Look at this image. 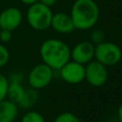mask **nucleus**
Listing matches in <instances>:
<instances>
[{"instance_id":"obj_1","label":"nucleus","mask_w":122,"mask_h":122,"mask_svg":"<svg viewBox=\"0 0 122 122\" xmlns=\"http://www.w3.org/2000/svg\"><path fill=\"white\" fill-rule=\"evenodd\" d=\"M40 56L43 63L52 70H59L71 60V48L60 39L50 38L42 43Z\"/></svg>"},{"instance_id":"obj_2","label":"nucleus","mask_w":122,"mask_h":122,"mask_svg":"<svg viewBox=\"0 0 122 122\" xmlns=\"http://www.w3.org/2000/svg\"><path fill=\"white\" fill-rule=\"evenodd\" d=\"M99 8L93 0H75L71 9L74 29L86 30L95 26L99 19Z\"/></svg>"},{"instance_id":"obj_3","label":"nucleus","mask_w":122,"mask_h":122,"mask_svg":"<svg viewBox=\"0 0 122 122\" xmlns=\"http://www.w3.org/2000/svg\"><path fill=\"white\" fill-rule=\"evenodd\" d=\"M52 15L51 9L38 1L29 6L27 10V21L33 30H45L51 27Z\"/></svg>"},{"instance_id":"obj_4","label":"nucleus","mask_w":122,"mask_h":122,"mask_svg":"<svg viewBox=\"0 0 122 122\" xmlns=\"http://www.w3.org/2000/svg\"><path fill=\"white\" fill-rule=\"evenodd\" d=\"M94 58L106 67L116 65L122 58V51L120 47L110 41H103L95 45Z\"/></svg>"},{"instance_id":"obj_5","label":"nucleus","mask_w":122,"mask_h":122,"mask_svg":"<svg viewBox=\"0 0 122 122\" xmlns=\"http://www.w3.org/2000/svg\"><path fill=\"white\" fill-rule=\"evenodd\" d=\"M53 70L46 65L40 63L35 65L28 74V83L31 89L36 91L46 88L52 80Z\"/></svg>"},{"instance_id":"obj_6","label":"nucleus","mask_w":122,"mask_h":122,"mask_svg":"<svg viewBox=\"0 0 122 122\" xmlns=\"http://www.w3.org/2000/svg\"><path fill=\"white\" fill-rule=\"evenodd\" d=\"M109 77L108 69L97 60H92L85 65V80L93 87L103 86Z\"/></svg>"},{"instance_id":"obj_7","label":"nucleus","mask_w":122,"mask_h":122,"mask_svg":"<svg viewBox=\"0 0 122 122\" xmlns=\"http://www.w3.org/2000/svg\"><path fill=\"white\" fill-rule=\"evenodd\" d=\"M62 80L69 84H79L85 80V65L73 60L68 61L59 70Z\"/></svg>"},{"instance_id":"obj_8","label":"nucleus","mask_w":122,"mask_h":122,"mask_svg":"<svg viewBox=\"0 0 122 122\" xmlns=\"http://www.w3.org/2000/svg\"><path fill=\"white\" fill-rule=\"evenodd\" d=\"M94 49L91 41H81L71 49V58L82 65H86L94 58Z\"/></svg>"},{"instance_id":"obj_9","label":"nucleus","mask_w":122,"mask_h":122,"mask_svg":"<svg viewBox=\"0 0 122 122\" xmlns=\"http://www.w3.org/2000/svg\"><path fill=\"white\" fill-rule=\"evenodd\" d=\"M23 20L22 11L15 7H10L0 12V27L2 30H14Z\"/></svg>"},{"instance_id":"obj_10","label":"nucleus","mask_w":122,"mask_h":122,"mask_svg":"<svg viewBox=\"0 0 122 122\" xmlns=\"http://www.w3.org/2000/svg\"><path fill=\"white\" fill-rule=\"evenodd\" d=\"M51 27L59 33H69L74 29L71 17L65 12H57L52 15Z\"/></svg>"},{"instance_id":"obj_11","label":"nucleus","mask_w":122,"mask_h":122,"mask_svg":"<svg viewBox=\"0 0 122 122\" xmlns=\"http://www.w3.org/2000/svg\"><path fill=\"white\" fill-rule=\"evenodd\" d=\"M18 105L7 98L0 101V122H14L18 115Z\"/></svg>"},{"instance_id":"obj_12","label":"nucleus","mask_w":122,"mask_h":122,"mask_svg":"<svg viewBox=\"0 0 122 122\" xmlns=\"http://www.w3.org/2000/svg\"><path fill=\"white\" fill-rule=\"evenodd\" d=\"M26 93V89L23 87V85L18 81H11L9 83L6 98L19 106V104L22 102L24 96Z\"/></svg>"},{"instance_id":"obj_13","label":"nucleus","mask_w":122,"mask_h":122,"mask_svg":"<svg viewBox=\"0 0 122 122\" xmlns=\"http://www.w3.org/2000/svg\"><path fill=\"white\" fill-rule=\"evenodd\" d=\"M37 99H38V95H37L36 90L30 88V90H26L25 96H24L22 102L19 104V106H21L23 108H30L36 103Z\"/></svg>"},{"instance_id":"obj_14","label":"nucleus","mask_w":122,"mask_h":122,"mask_svg":"<svg viewBox=\"0 0 122 122\" xmlns=\"http://www.w3.org/2000/svg\"><path fill=\"white\" fill-rule=\"evenodd\" d=\"M21 122H46V120L40 112L35 111H29L22 116Z\"/></svg>"},{"instance_id":"obj_15","label":"nucleus","mask_w":122,"mask_h":122,"mask_svg":"<svg viewBox=\"0 0 122 122\" xmlns=\"http://www.w3.org/2000/svg\"><path fill=\"white\" fill-rule=\"evenodd\" d=\"M53 122H81V121H80V118L74 113L70 112H65L58 114L54 118Z\"/></svg>"},{"instance_id":"obj_16","label":"nucleus","mask_w":122,"mask_h":122,"mask_svg":"<svg viewBox=\"0 0 122 122\" xmlns=\"http://www.w3.org/2000/svg\"><path fill=\"white\" fill-rule=\"evenodd\" d=\"M105 41V33L100 29H94L91 33V42L93 45H97Z\"/></svg>"},{"instance_id":"obj_17","label":"nucleus","mask_w":122,"mask_h":122,"mask_svg":"<svg viewBox=\"0 0 122 122\" xmlns=\"http://www.w3.org/2000/svg\"><path fill=\"white\" fill-rule=\"evenodd\" d=\"M9 83L10 82L8 81L7 77L0 72V101L6 98V94H7V90H8Z\"/></svg>"},{"instance_id":"obj_18","label":"nucleus","mask_w":122,"mask_h":122,"mask_svg":"<svg viewBox=\"0 0 122 122\" xmlns=\"http://www.w3.org/2000/svg\"><path fill=\"white\" fill-rule=\"evenodd\" d=\"M10 60V52L4 44L0 43V68L7 65Z\"/></svg>"},{"instance_id":"obj_19","label":"nucleus","mask_w":122,"mask_h":122,"mask_svg":"<svg viewBox=\"0 0 122 122\" xmlns=\"http://www.w3.org/2000/svg\"><path fill=\"white\" fill-rule=\"evenodd\" d=\"M11 30H1L0 32V41L4 44V43H8L11 40L12 38V34H11Z\"/></svg>"},{"instance_id":"obj_20","label":"nucleus","mask_w":122,"mask_h":122,"mask_svg":"<svg viewBox=\"0 0 122 122\" xmlns=\"http://www.w3.org/2000/svg\"><path fill=\"white\" fill-rule=\"evenodd\" d=\"M39 2H41L42 4H44V5H46V6L51 8L57 2V0H39Z\"/></svg>"},{"instance_id":"obj_21","label":"nucleus","mask_w":122,"mask_h":122,"mask_svg":"<svg viewBox=\"0 0 122 122\" xmlns=\"http://www.w3.org/2000/svg\"><path fill=\"white\" fill-rule=\"evenodd\" d=\"M19 1L22 2L23 4H26V5L30 6V5H31V4H34V3L38 2L39 0H19Z\"/></svg>"},{"instance_id":"obj_22","label":"nucleus","mask_w":122,"mask_h":122,"mask_svg":"<svg viewBox=\"0 0 122 122\" xmlns=\"http://www.w3.org/2000/svg\"><path fill=\"white\" fill-rule=\"evenodd\" d=\"M117 116L120 122H122V103L119 105L118 107V111H117Z\"/></svg>"},{"instance_id":"obj_23","label":"nucleus","mask_w":122,"mask_h":122,"mask_svg":"<svg viewBox=\"0 0 122 122\" xmlns=\"http://www.w3.org/2000/svg\"><path fill=\"white\" fill-rule=\"evenodd\" d=\"M1 30H2V29H1V27H0V32H1Z\"/></svg>"}]
</instances>
